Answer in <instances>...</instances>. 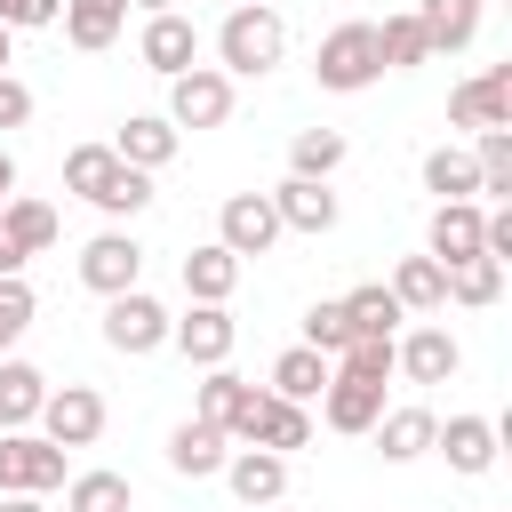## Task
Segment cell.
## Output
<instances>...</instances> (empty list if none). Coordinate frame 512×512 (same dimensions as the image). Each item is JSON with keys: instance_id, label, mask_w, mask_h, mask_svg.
I'll return each mask as SVG.
<instances>
[{"instance_id": "obj_25", "label": "cell", "mask_w": 512, "mask_h": 512, "mask_svg": "<svg viewBox=\"0 0 512 512\" xmlns=\"http://www.w3.org/2000/svg\"><path fill=\"white\" fill-rule=\"evenodd\" d=\"M40 400H48V376L32 360H0V432H24L40 416Z\"/></svg>"}, {"instance_id": "obj_16", "label": "cell", "mask_w": 512, "mask_h": 512, "mask_svg": "<svg viewBox=\"0 0 512 512\" xmlns=\"http://www.w3.org/2000/svg\"><path fill=\"white\" fill-rule=\"evenodd\" d=\"M320 416H328V432H368V424L384 416V384H360V376H336V368H328Z\"/></svg>"}, {"instance_id": "obj_34", "label": "cell", "mask_w": 512, "mask_h": 512, "mask_svg": "<svg viewBox=\"0 0 512 512\" xmlns=\"http://www.w3.org/2000/svg\"><path fill=\"white\" fill-rule=\"evenodd\" d=\"M128 504H136V488L120 472H72V488H64V512H128Z\"/></svg>"}, {"instance_id": "obj_40", "label": "cell", "mask_w": 512, "mask_h": 512, "mask_svg": "<svg viewBox=\"0 0 512 512\" xmlns=\"http://www.w3.org/2000/svg\"><path fill=\"white\" fill-rule=\"evenodd\" d=\"M64 16V0H0V24L8 32H40V24H56Z\"/></svg>"}, {"instance_id": "obj_15", "label": "cell", "mask_w": 512, "mask_h": 512, "mask_svg": "<svg viewBox=\"0 0 512 512\" xmlns=\"http://www.w3.org/2000/svg\"><path fill=\"white\" fill-rule=\"evenodd\" d=\"M392 368H400L408 384H448V376L464 368V352H456L448 328H416L408 344H392Z\"/></svg>"}, {"instance_id": "obj_46", "label": "cell", "mask_w": 512, "mask_h": 512, "mask_svg": "<svg viewBox=\"0 0 512 512\" xmlns=\"http://www.w3.org/2000/svg\"><path fill=\"white\" fill-rule=\"evenodd\" d=\"M0 72H8V24H0Z\"/></svg>"}, {"instance_id": "obj_22", "label": "cell", "mask_w": 512, "mask_h": 512, "mask_svg": "<svg viewBox=\"0 0 512 512\" xmlns=\"http://www.w3.org/2000/svg\"><path fill=\"white\" fill-rule=\"evenodd\" d=\"M480 200H440L432 208V256L440 264H464V256H480Z\"/></svg>"}, {"instance_id": "obj_14", "label": "cell", "mask_w": 512, "mask_h": 512, "mask_svg": "<svg viewBox=\"0 0 512 512\" xmlns=\"http://www.w3.org/2000/svg\"><path fill=\"white\" fill-rule=\"evenodd\" d=\"M176 144H184V128H176L168 112H128V128L112 136V152H120L128 168H144V176H152V168H168V160H176Z\"/></svg>"}, {"instance_id": "obj_11", "label": "cell", "mask_w": 512, "mask_h": 512, "mask_svg": "<svg viewBox=\"0 0 512 512\" xmlns=\"http://www.w3.org/2000/svg\"><path fill=\"white\" fill-rule=\"evenodd\" d=\"M216 240H224L232 256H264V248L280 240L272 192H232V200H224V216H216Z\"/></svg>"}, {"instance_id": "obj_3", "label": "cell", "mask_w": 512, "mask_h": 512, "mask_svg": "<svg viewBox=\"0 0 512 512\" xmlns=\"http://www.w3.org/2000/svg\"><path fill=\"white\" fill-rule=\"evenodd\" d=\"M40 440H56L64 456L72 448H96L104 440V392L96 384H48V400H40Z\"/></svg>"}, {"instance_id": "obj_30", "label": "cell", "mask_w": 512, "mask_h": 512, "mask_svg": "<svg viewBox=\"0 0 512 512\" xmlns=\"http://www.w3.org/2000/svg\"><path fill=\"white\" fill-rule=\"evenodd\" d=\"M0 232H8L24 256H40V248H56V208H48V200H24V192H8V208H0Z\"/></svg>"}, {"instance_id": "obj_29", "label": "cell", "mask_w": 512, "mask_h": 512, "mask_svg": "<svg viewBox=\"0 0 512 512\" xmlns=\"http://www.w3.org/2000/svg\"><path fill=\"white\" fill-rule=\"evenodd\" d=\"M328 352H312V344H288L280 360H272V392L280 400H320V384H328Z\"/></svg>"}, {"instance_id": "obj_35", "label": "cell", "mask_w": 512, "mask_h": 512, "mask_svg": "<svg viewBox=\"0 0 512 512\" xmlns=\"http://www.w3.org/2000/svg\"><path fill=\"white\" fill-rule=\"evenodd\" d=\"M336 168H344V136H336V128H304V136L288 144V176H320V184H328Z\"/></svg>"}, {"instance_id": "obj_28", "label": "cell", "mask_w": 512, "mask_h": 512, "mask_svg": "<svg viewBox=\"0 0 512 512\" xmlns=\"http://www.w3.org/2000/svg\"><path fill=\"white\" fill-rule=\"evenodd\" d=\"M312 440V416H304V400H280V392H264V416H256V432H248V448H272V456H288V448H304Z\"/></svg>"}, {"instance_id": "obj_21", "label": "cell", "mask_w": 512, "mask_h": 512, "mask_svg": "<svg viewBox=\"0 0 512 512\" xmlns=\"http://www.w3.org/2000/svg\"><path fill=\"white\" fill-rule=\"evenodd\" d=\"M168 472H184V480L224 472V432H216L208 416H184V424L168 432Z\"/></svg>"}, {"instance_id": "obj_39", "label": "cell", "mask_w": 512, "mask_h": 512, "mask_svg": "<svg viewBox=\"0 0 512 512\" xmlns=\"http://www.w3.org/2000/svg\"><path fill=\"white\" fill-rule=\"evenodd\" d=\"M32 312H40V304H32L24 272H0V352H8V344H16L24 328H32Z\"/></svg>"}, {"instance_id": "obj_4", "label": "cell", "mask_w": 512, "mask_h": 512, "mask_svg": "<svg viewBox=\"0 0 512 512\" xmlns=\"http://www.w3.org/2000/svg\"><path fill=\"white\" fill-rule=\"evenodd\" d=\"M48 488H64V448L40 440L32 424L0 432V496H48Z\"/></svg>"}, {"instance_id": "obj_18", "label": "cell", "mask_w": 512, "mask_h": 512, "mask_svg": "<svg viewBox=\"0 0 512 512\" xmlns=\"http://www.w3.org/2000/svg\"><path fill=\"white\" fill-rule=\"evenodd\" d=\"M224 480H232V496L256 512V504H280V488H288V456H272V448H240V456H224Z\"/></svg>"}, {"instance_id": "obj_27", "label": "cell", "mask_w": 512, "mask_h": 512, "mask_svg": "<svg viewBox=\"0 0 512 512\" xmlns=\"http://www.w3.org/2000/svg\"><path fill=\"white\" fill-rule=\"evenodd\" d=\"M392 296H400V312H440L448 304V264L440 256H400Z\"/></svg>"}, {"instance_id": "obj_33", "label": "cell", "mask_w": 512, "mask_h": 512, "mask_svg": "<svg viewBox=\"0 0 512 512\" xmlns=\"http://www.w3.org/2000/svg\"><path fill=\"white\" fill-rule=\"evenodd\" d=\"M344 320H352V336H392L408 312H400V296L376 280V288H352V296H344Z\"/></svg>"}, {"instance_id": "obj_23", "label": "cell", "mask_w": 512, "mask_h": 512, "mask_svg": "<svg viewBox=\"0 0 512 512\" xmlns=\"http://www.w3.org/2000/svg\"><path fill=\"white\" fill-rule=\"evenodd\" d=\"M232 288H240V256H232L224 240H208V248L184 256V296H192V304H224Z\"/></svg>"}, {"instance_id": "obj_36", "label": "cell", "mask_w": 512, "mask_h": 512, "mask_svg": "<svg viewBox=\"0 0 512 512\" xmlns=\"http://www.w3.org/2000/svg\"><path fill=\"white\" fill-rule=\"evenodd\" d=\"M496 296H504V264H496V256L448 264V304H496Z\"/></svg>"}, {"instance_id": "obj_48", "label": "cell", "mask_w": 512, "mask_h": 512, "mask_svg": "<svg viewBox=\"0 0 512 512\" xmlns=\"http://www.w3.org/2000/svg\"><path fill=\"white\" fill-rule=\"evenodd\" d=\"M232 8H248V0H232Z\"/></svg>"}, {"instance_id": "obj_19", "label": "cell", "mask_w": 512, "mask_h": 512, "mask_svg": "<svg viewBox=\"0 0 512 512\" xmlns=\"http://www.w3.org/2000/svg\"><path fill=\"white\" fill-rule=\"evenodd\" d=\"M480 8H488V0H416L408 16L424 24L432 56H456V48H472V32H480Z\"/></svg>"}, {"instance_id": "obj_1", "label": "cell", "mask_w": 512, "mask_h": 512, "mask_svg": "<svg viewBox=\"0 0 512 512\" xmlns=\"http://www.w3.org/2000/svg\"><path fill=\"white\" fill-rule=\"evenodd\" d=\"M64 184H72L80 200H96L104 216H136V208H152V176L128 168L112 144H72V152H64Z\"/></svg>"}, {"instance_id": "obj_26", "label": "cell", "mask_w": 512, "mask_h": 512, "mask_svg": "<svg viewBox=\"0 0 512 512\" xmlns=\"http://www.w3.org/2000/svg\"><path fill=\"white\" fill-rule=\"evenodd\" d=\"M120 24H128V0H64V40L72 48H112L120 40Z\"/></svg>"}, {"instance_id": "obj_32", "label": "cell", "mask_w": 512, "mask_h": 512, "mask_svg": "<svg viewBox=\"0 0 512 512\" xmlns=\"http://www.w3.org/2000/svg\"><path fill=\"white\" fill-rule=\"evenodd\" d=\"M376 56H384V72H408V64H432V40H424L416 16H384L376 24Z\"/></svg>"}, {"instance_id": "obj_20", "label": "cell", "mask_w": 512, "mask_h": 512, "mask_svg": "<svg viewBox=\"0 0 512 512\" xmlns=\"http://www.w3.org/2000/svg\"><path fill=\"white\" fill-rule=\"evenodd\" d=\"M432 448H440L456 472H488V464H496V424H488V416H448V424H432Z\"/></svg>"}, {"instance_id": "obj_5", "label": "cell", "mask_w": 512, "mask_h": 512, "mask_svg": "<svg viewBox=\"0 0 512 512\" xmlns=\"http://www.w3.org/2000/svg\"><path fill=\"white\" fill-rule=\"evenodd\" d=\"M312 72H320V88H336V96H352V88H368V80L384 72V56H376V24H336V32L320 40V56H312Z\"/></svg>"}, {"instance_id": "obj_24", "label": "cell", "mask_w": 512, "mask_h": 512, "mask_svg": "<svg viewBox=\"0 0 512 512\" xmlns=\"http://www.w3.org/2000/svg\"><path fill=\"white\" fill-rule=\"evenodd\" d=\"M432 424H440L432 408H384V416H376L368 432H376L384 464H408V456H424V448H432Z\"/></svg>"}, {"instance_id": "obj_45", "label": "cell", "mask_w": 512, "mask_h": 512, "mask_svg": "<svg viewBox=\"0 0 512 512\" xmlns=\"http://www.w3.org/2000/svg\"><path fill=\"white\" fill-rule=\"evenodd\" d=\"M128 8H144V16H160V8H176V0H128Z\"/></svg>"}, {"instance_id": "obj_37", "label": "cell", "mask_w": 512, "mask_h": 512, "mask_svg": "<svg viewBox=\"0 0 512 512\" xmlns=\"http://www.w3.org/2000/svg\"><path fill=\"white\" fill-rule=\"evenodd\" d=\"M472 168H480V192H512V128H480V144H472Z\"/></svg>"}, {"instance_id": "obj_8", "label": "cell", "mask_w": 512, "mask_h": 512, "mask_svg": "<svg viewBox=\"0 0 512 512\" xmlns=\"http://www.w3.org/2000/svg\"><path fill=\"white\" fill-rule=\"evenodd\" d=\"M200 416H208L224 440H248L256 416H264V392H256L248 376H232V368H208V384H200Z\"/></svg>"}, {"instance_id": "obj_17", "label": "cell", "mask_w": 512, "mask_h": 512, "mask_svg": "<svg viewBox=\"0 0 512 512\" xmlns=\"http://www.w3.org/2000/svg\"><path fill=\"white\" fill-rule=\"evenodd\" d=\"M272 216H280V232H328L336 224V192L320 176H288L272 192Z\"/></svg>"}, {"instance_id": "obj_47", "label": "cell", "mask_w": 512, "mask_h": 512, "mask_svg": "<svg viewBox=\"0 0 512 512\" xmlns=\"http://www.w3.org/2000/svg\"><path fill=\"white\" fill-rule=\"evenodd\" d=\"M256 512H280V504H256Z\"/></svg>"}, {"instance_id": "obj_10", "label": "cell", "mask_w": 512, "mask_h": 512, "mask_svg": "<svg viewBox=\"0 0 512 512\" xmlns=\"http://www.w3.org/2000/svg\"><path fill=\"white\" fill-rule=\"evenodd\" d=\"M232 336H240V328H232L224 304H192L184 320H168V344H176L192 368H224V360H232Z\"/></svg>"}, {"instance_id": "obj_43", "label": "cell", "mask_w": 512, "mask_h": 512, "mask_svg": "<svg viewBox=\"0 0 512 512\" xmlns=\"http://www.w3.org/2000/svg\"><path fill=\"white\" fill-rule=\"evenodd\" d=\"M8 192H16V160H8V144H0V208H8Z\"/></svg>"}, {"instance_id": "obj_12", "label": "cell", "mask_w": 512, "mask_h": 512, "mask_svg": "<svg viewBox=\"0 0 512 512\" xmlns=\"http://www.w3.org/2000/svg\"><path fill=\"white\" fill-rule=\"evenodd\" d=\"M80 280H88L96 296H120V288L144 280V248H136L128 232H96V240L80 248Z\"/></svg>"}, {"instance_id": "obj_42", "label": "cell", "mask_w": 512, "mask_h": 512, "mask_svg": "<svg viewBox=\"0 0 512 512\" xmlns=\"http://www.w3.org/2000/svg\"><path fill=\"white\" fill-rule=\"evenodd\" d=\"M0 272H24V248H16L8 232H0Z\"/></svg>"}, {"instance_id": "obj_7", "label": "cell", "mask_w": 512, "mask_h": 512, "mask_svg": "<svg viewBox=\"0 0 512 512\" xmlns=\"http://www.w3.org/2000/svg\"><path fill=\"white\" fill-rule=\"evenodd\" d=\"M168 120L176 128H224L232 120V72H216V64L176 72L168 80Z\"/></svg>"}, {"instance_id": "obj_44", "label": "cell", "mask_w": 512, "mask_h": 512, "mask_svg": "<svg viewBox=\"0 0 512 512\" xmlns=\"http://www.w3.org/2000/svg\"><path fill=\"white\" fill-rule=\"evenodd\" d=\"M0 512H48L40 496H0Z\"/></svg>"}, {"instance_id": "obj_41", "label": "cell", "mask_w": 512, "mask_h": 512, "mask_svg": "<svg viewBox=\"0 0 512 512\" xmlns=\"http://www.w3.org/2000/svg\"><path fill=\"white\" fill-rule=\"evenodd\" d=\"M24 120H32V88L16 72H0V128H24Z\"/></svg>"}, {"instance_id": "obj_13", "label": "cell", "mask_w": 512, "mask_h": 512, "mask_svg": "<svg viewBox=\"0 0 512 512\" xmlns=\"http://www.w3.org/2000/svg\"><path fill=\"white\" fill-rule=\"evenodd\" d=\"M136 56H144V64L160 72V80L192 72V56H200V32H192V16H176V8L144 16V40H136Z\"/></svg>"}, {"instance_id": "obj_6", "label": "cell", "mask_w": 512, "mask_h": 512, "mask_svg": "<svg viewBox=\"0 0 512 512\" xmlns=\"http://www.w3.org/2000/svg\"><path fill=\"white\" fill-rule=\"evenodd\" d=\"M104 344H112V352H128V360L160 352V344H168V304H160V296H144V288L104 296Z\"/></svg>"}, {"instance_id": "obj_2", "label": "cell", "mask_w": 512, "mask_h": 512, "mask_svg": "<svg viewBox=\"0 0 512 512\" xmlns=\"http://www.w3.org/2000/svg\"><path fill=\"white\" fill-rule=\"evenodd\" d=\"M216 72H232V80H256V72H272L280 56H288V24L264 8V0H248V8H232L224 16V32H216Z\"/></svg>"}, {"instance_id": "obj_31", "label": "cell", "mask_w": 512, "mask_h": 512, "mask_svg": "<svg viewBox=\"0 0 512 512\" xmlns=\"http://www.w3.org/2000/svg\"><path fill=\"white\" fill-rule=\"evenodd\" d=\"M424 192H440V200H480V168H472V152H456V144L424 152Z\"/></svg>"}, {"instance_id": "obj_9", "label": "cell", "mask_w": 512, "mask_h": 512, "mask_svg": "<svg viewBox=\"0 0 512 512\" xmlns=\"http://www.w3.org/2000/svg\"><path fill=\"white\" fill-rule=\"evenodd\" d=\"M448 120L456 128H512V64H488L480 80H464L456 96H448Z\"/></svg>"}, {"instance_id": "obj_38", "label": "cell", "mask_w": 512, "mask_h": 512, "mask_svg": "<svg viewBox=\"0 0 512 512\" xmlns=\"http://www.w3.org/2000/svg\"><path fill=\"white\" fill-rule=\"evenodd\" d=\"M304 344H312V352H328V360H336V352L352 344V320H344V296H336V304H312V312H304Z\"/></svg>"}]
</instances>
